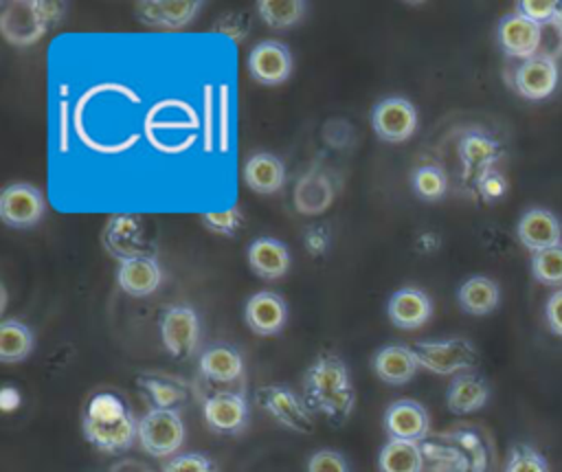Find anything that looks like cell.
Here are the masks:
<instances>
[{"label": "cell", "instance_id": "cell-3", "mask_svg": "<svg viewBox=\"0 0 562 472\" xmlns=\"http://www.w3.org/2000/svg\"><path fill=\"white\" fill-rule=\"evenodd\" d=\"M66 13V2H48V0H20L4 2L0 11V33L2 37L18 48H26L37 44L46 31Z\"/></svg>", "mask_w": 562, "mask_h": 472}, {"label": "cell", "instance_id": "cell-1", "mask_svg": "<svg viewBox=\"0 0 562 472\" xmlns=\"http://www.w3.org/2000/svg\"><path fill=\"white\" fill-rule=\"evenodd\" d=\"M303 400L312 413L331 426H342L356 406V389L345 360L334 351H321L303 373Z\"/></svg>", "mask_w": 562, "mask_h": 472}, {"label": "cell", "instance_id": "cell-11", "mask_svg": "<svg viewBox=\"0 0 562 472\" xmlns=\"http://www.w3.org/2000/svg\"><path fill=\"white\" fill-rule=\"evenodd\" d=\"M248 75L261 86H281L292 75V53L281 40L257 42L246 59Z\"/></svg>", "mask_w": 562, "mask_h": 472}, {"label": "cell", "instance_id": "cell-12", "mask_svg": "<svg viewBox=\"0 0 562 472\" xmlns=\"http://www.w3.org/2000/svg\"><path fill=\"white\" fill-rule=\"evenodd\" d=\"M206 426L217 435H239L248 424V402L241 391H215L202 402Z\"/></svg>", "mask_w": 562, "mask_h": 472}, {"label": "cell", "instance_id": "cell-36", "mask_svg": "<svg viewBox=\"0 0 562 472\" xmlns=\"http://www.w3.org/2000/svg\"><path fill=\"white\" fill-rule=\"evenodd\" d=\"M160 472H217V463L204 452H178Z\"/></svg>", "mask_w": 562, "mask_h": 472}, {"label": "cell", "instance_id": "cell-19", "mask_svg": "<svg viewBox=\"0 0 562 472\" xmlns=\"http://www.w3.org/2000/svg\"><path fill=\"white\" fill-rule=\"evenodd\" d=\"M386 316L397 329H419L432 316V301L422 288L404 285L395 290L386 301Z\"/></svg>", "mask_w": 562, "mask_h": 472}, {"label": "cell", "instance_id": "cell-8", "mask_svg": "<svg viewBox=\"0 0 562 472\" xmlns=\"http://www.w3.org/2000/svg\"><path fill=\"white\" fill-rule=\"evenodd\" d=\"M46 213L44 193L29 182H11L0 193V220L11 228H33Z\"/></svg>", "mask_w": 562, "mask_h": 472}, {"label": "cell", "instance_id": "cell-44", "mask_svg": "<svg viewBox=\"0 0 562 472\" xmlns=\"http://www.w3.org/2000/svg\"><path fill=\"white\" fill-rule=\"evenodd\" d=\"M325 132H334V136H325V141L331 145V147H345L349 143V136H351V127L347 121L342 119H336V121H329L325 125Z\"/></svg>", "mask_w": 562, "mask_h": 472}, {"label": "cell", "instance_id": "cell-4", "mask_svg": "<svg viewBox=\"0 0 562 472\" xmlns=\"http://www.w3.org/2000/svg\"><path fill=\"white\" fill-rule=\"evenodd\" d=\"M417 353L419 367L435 375H459L476 367L479 353L474 345L465 338H441V340H419L411 345Z\"/></svg>", "mask_w": 562, "mask_h": 472}, {"label": "cell", "instance_id": "cell-43", "mask_svg": "<svg viewBox=\"0 0 562 472\" xmlns=\"http://www.w3.org/2000/svg\"><path fill=\"white\" fill-rule=\"evenodd\" d=\"M544 316H547L549 329H551L553 334L562 336V288L553 290V294L549 296L547 307H544Z\"/></svg>", "mask_w": 562, "mask_h": 472}, {"label": "cell", "instance_id": "cell-17", "mask_svg": "<svg viewBox=\"0 0 562 472\" xmlns=\"http://www.w3.org/2000/svg\"><path fill=\"white\" fill-rule=\"evenodd\" d=\"M244 321L257 336H277L288 323V303L272 290L255 292L244 307Z\"/></svg>", "mask_w": 562, "mask_h": 472}, {"label": "cell", "instance_id": "cell-16", "mask_svg": "<svg viewBox=\"0 0 562 472\" xmlns=\"http://www.w3.org/2000/svg\"><path fill=\"white\" fill-rule=\"evenodd\" d=\"M558 66L549 55H533L522 59L514 70V88L529 101H542L558 88Z\"/></svg>", "mask_w": 562, "mask_h": 472}, {"label": "cell", "instance_id": "cell-38", "mask_svg": "<svg viewBox=\"0 0 562 472\" xmlns=\"http://www.w3.org/2000/svg\"><path fill=\"white\" fill-rule=\"evenodd\" d=\"M476 184V191L479 195L485 200V202H496L501 200L505 193H507V180L501 171H496L494 167L492 169H485L476 176L474 180Z\"/></svg>", "mask_w": 562, "mask_h": 472}, {"label": "cell", "instance_id": "cell-25", "mask_svg": "<svg viewBox=\"0 0 562 472\" xmlns=\"http://www.w3.org/2000/svg\"><path fill=\"white\" fill-rule=\"evenodd\" d=\"M244 182L259 195L279 193L285 184V165L270 151H255L244 162Z\"/></svg>", "mask_w": 562, "mask_h": 472}, {"label": "cell", "instance_id": "cell-10", "mask_svg": "<svg viewBox=\"0 0 562 472\" xmlns=\"http://www.w3.org/2000/svg\"><path fill=\"white\" fill-rule=\"evenodd\" d=\"M336 200V184L329 169L314 160L294 182L292 202L301 215H321Z\"/></svg>", "mask_w": 562, "mask_h": 472}, {"label": "cell", "instance_id": "cell-2", "mask_svg": "<svg viewBox=\"0 0 562 472\" xmlns=\"http://www.w3.org/2000/svg\"><path fill=\"white\" fill-rule=\"evenodd\" d=\"M81 432L99 452L123 454L138 441V419L119 395L103 391L88 400Z\"/></svg>", "mask_w": 562, "mask_h": 472}, {"label": "cell", "instance_id": "cell-15", "mask_svg": "<svg viewBox=\"0 0 562 472\" xmlns=\"http://www.w3.org/2000/svg\"><path fill=\"white\" fill-rule=\"evenodd\" d=\"M103 244L112 257L119 261L132 259L145 252V224L143 217L134 213L110 215L103 228Z\"/></svg>", "mask_w": 562, "mask_h": 472}, {"label": "cell", "instance_id": "cell-26", "mask_svg": "<svg viewBox=\"0 0 562 472\" xmlns=\"http://www.w3.org/2000/svg\"><path fill=\"white\" fill-rule=\"evenodd\" d=\"M487 400H490L487 382L472 371L454 375L446 391V406L452 415L476 413L487 404Z\"/></svg>", "mask_w": 562, "mask_h": 472}, {"label": "cell", "instance_id": "cell-32", "mask_svg": "<svg viewBox=\"0 0 562 472\" xmlns=\"http://www.w3.org/2000/svg\"><path fill=\"white\" fill-rule=\"evenodd\" d=\"M257 13L266 26L285 31L303 20L305 2L303 0H259Z\"/></svg>", "mask_w": 562, "mask_h": 472}, {"label": "cell", "instance_id": "cell-41", "mask_svg": "<svg viewBox=\"0 0 562 472\" xmlns=\"http://www.w3.org/2000/svg\"><path fill=\"white\" fill-rule=\"evenodd\" d=\"M213 33H222L233 42H241L248 35V18L239 11H228L215 20Z\"/></svg>", "mask_w": 562, "mask_h": 472}, {"label": "cell", "instance_id": "cell-7", "mask_svg": "<svg viewBox=\"0 0 562 472\" xmlns=\"http://www.w3.org/2000/svg\"><path fill=\"white\" fill-rule=\"evenodd\" d=\"M417 108L406 97H386L371 110V127L384 143L408 141L417 130Z\"/></svg>", "mask_w": 562, "mask_h": 472}, {"label": "cell", "instance_id": "cell-40", "mask_svg": "<svg viewBox=\"0 0 562 472\" xmlns=\"http://www.w3.org/2000/svg\"><path fill=\"white\" fill-rule=\"evenodd\" d=\"M558 7H560V2H553V0H520V2H516V11L538 24H549V22L553 24L555 15H558Z\"/></svg>", "mask_w": 562, "mask_h": 472}, {"label": "cell", "instance_id": "cell-6", "mask_svg": "<svg viewBox=\"0 0 562 472\" xmlns=\"http://www.w3.org/2000/svg\"><path fill=\"white\" fill-rule=\"evenodd\" d=\"M257 404L283 428L299 432V435H312L316 428L314 413L305 404L303 397H299L290 386L285 384H266L257 389Z\"/></svg>", "mask_w": 562, "mask_h": 472}, {"label": "cell", "instance_id": "cell-28", "mask_svg": "<svg viewBox=\"0 0 562 472\" xmlns=\"http://www.w3.org/2000/svg\"><path fill=\"white\" fill-rule=\"evenodd\" d=\"M457 151L465 173H474V176H479L485 169H492L494 162L501 158L498 141L481 130L463 132V136L459 138Z\"/></svg>", "mask_w": 562, "mask_h": 472}, {"label": "cell", "instance_id": "cell-31", "mask_svg": "<svg viewBox=\"0 0 562 472\" xmlns=\"http://www.w3.org/2000/svg\"><path fill=\"white\" fill-rule=\"evenodd\" d=\"M35 347L33 329L18 321V318H4L0 323V360L4 364H18L24 362Z\"/></svg>", "mask_w": 562, "mask_h": 472}, {"label": "cell", "instance_id": "cell-33", "mask_svg": "<svg viewBox=\"0 0 562 472\" xmlns=\"http://www.w3.org/2000/svg\"><path fill=\"white\" fill-rule=\"evenodd\" d=\"M411 184L417 198L435 202L448 191V176L439 165H419L411 176Z\"/></svg>", "mask_w": 562, "mask_h": 472}, {"label": "cell", "instance_id": "cell-29", "mask_svg": "<svg viewBox=\"0 0 562 472\" xmlns=\"http://www.w3.org/2000/svg\"><path fill=\"white\" fill-rule=\"evenodd\" d=\"M457 303L470 316H487L501 303V288L485 274L468 277L457 290Z\"/></svg>", "mask_w": 562, "mask_h": 472}, {"label": "cell", "instance_id": "cell-24", "mask_svg": "<svg viewBox=\"0 0 562 472\" xmlns=\"http://www.w3.org/2000/svg\"><path fill=\"white\" fill-rule=\"evenodd\" d=\"M250 270L263 281H277L290 270V250L281 239L274 237H257L250 241L248 250Z\"/></svg>", "mask_w": 562, "mask_h": 472}, {"label": "cell", "instance_id": "cell-45", "mask_svg": "<svg viewBox=\"0 0 562 472\" xmlns=\"http://www.w3.org/2000/svg\"><path fill=\"white\" fill-rule=\"evenodd\" d=\"M555 26H558V31H560V35H562V2H560V7H558V15H555V22H553Z\"/></svg>", "mask_w": 562, "mask_h": 472}, {"label": "cell", "instance_id": "cell-21", "mask_svg": "<svg viewBox=\"0 0 562 472\" xmlns=\"http://www.w3.org/2000/svg\"><path fill=\"white\" fill-rule=\"evenodd\" d=\"M371 369L384 384L402 386L419 371V360L408 345H384L371 358Z\"/></svg>", "mask_w": 562, "mask_h": 472}, {"label": "cell", "instance_id": "cell-30", "mask_svg": "<svg viewBox=\"0 0 562 472\" xmlns=\"http://www.w3.org/2000/svg\"><path fill=\"white\" fill-rule=\"evenodd\" d=\"M424 450L415 441L389 439L378 452V472H424Z\"/></svg>", "mask_w": 562, "mask_h": 472}, {"label": "cell", "instance_id": "cell-27", "mask_svg": "<svg viewBox=\"0 0 562 472\" xmlns=\"http://www.w3.org/2000/svg\"><path fill=\"white\" fill-rule=\"evenodd\" d=\"M136 386L147 397L149 408L178 411L191 393L184 380L165 373H143L136 378Z\"/></svg>", "mask_w": 562, "mask_h": 472}, {"label": "cell", "instance_id": "cell-5", "mask_svg": "<svg viewBox=\"0 0 562 472\" xmlns=\"http://www.w3.org/2000/svg\"><path fill=\"white\" fill-rule=\"evenodd\" d=\"M138 443L156 459L173 457L184 443V422L178 411L149 408L138 419Z\"/></svg>", "mask_w": 562, "mask_h": 472}, {"label": "cell", "instance_id": "cell-14", "mask_svg": "<svg viewBox=\"0 0 562 472\" xmlns=\"http://www.w3.org/2000/svg\"><path fill=\"white\" fill-rule=\"evenodd\" d=\"M384 430L389 439L422 443L430 432V415L417 400L402 397L386 406Z\"/></svg>", "mask_w": 562, "mask_h": 472}, {"label": "cell", "instance_id": "cell-18", "mask_svg": "<svg viewBox=\"0 0 562 472\" xmlns=\"http://www.w3.org/2000/svg\"><path fill=\"white\" fill-rule=\"evenodd\" d=\"M516 235L527 250L540 252L562 244V224L553 211L533 206L520 215L516 224Z\"/></svg>", "mask_w": 562, "mask_h": 472}, {"label": "cell", "instance_id": "cell-42", "mask_svg": "<svg viewBox=\"0 0 562 472\" xmlns=\"http://www.w3.org/2000/svg\"><path fill=\"white\" fill-rule=\"evenodd\" d=\"M329 244H331V235L325 224H312L303 231V246L310 257L314 259L323 257L329 250Z\"/></svg>", "mask_w": 562, "mask_h": 472}, {"label": "cell", "instance_id": "cell-35", "mask_svg": "<svg viewBox=\"0 0 562 472\" xmlns=\"http://www.w3.org/2000/svg\"><path fill=\"white\" fill-rule=\"evenodd\" d=\"M503 472H549V463L544 454L529 443H514L509 448Z\"/></svg>", "mask_w": 562, "mask_h": 472}, {"label": "cell", "instance_id": "cell-20", "mask_svg": "<svg viewBox=\"0 0 562 472\" xmlns=\"http://www.w3.org/2000/svg\"><path fill=\"white\" fill-rule=\"evenodd\" d=\"M202 9V2L193 0H143L136 2V18L145 26L154 29H182L187 26L198 11Z\"/></svg>", "mask_w": 562, "mask_h": 472}, {"label": "cell", "instance_id": "cell-37", "mask_svg": "<svg viewBox=\"0 0 562 472\" xmlns=\"http://www.w3.org/2000/svg\"><path fill=\"white\" fill-rule=\"evenodd\" d=\"M200 220H202L204 228H209L211 233L222 235V237H233L235 231L241 226L244 215H241V209L235 204L220 213H202Z\"/></svg>", "mask_w": 562, "mask_h": 472}, {"label": "cell", "instance_id": "cell-13", "mask_svg": "<svg viewBox=\"0 0 562 472\" xmlns=\"http://www.w3.org/2000/svg\"><path fill=\"white\" fill-rule=\"evenodd\" d=\"M496 37H498L501 50L507 57H518L522 61L538 55V48L542 42V24L514 11L501 18Z\"/></svg>", "mask_w": 562, "mask_h": 472}, {"label": "cell", "instance_id": "cell-39", "mask_svg": "<svg viewBox=\"0 0 562 472\" xmlns=\"http://www.w3.org/2000/svg\"><path fill=\"white\" fill-rule=\"evenodd\" d=\"M307 472H349V463L342 452L323 448L307 459Z\"/></svg>", "mask_w": 562, "mask_h": 472}, {"label": "cell", "instance_id": "cell-9", "mask_svg": "<svg viewBox=\"0 0 562 472\" xmlns=\"http://www.w3.org/2000/svg\"><path fill=\"white\" fill-rule=\"evenodd\" d=\"M160 340L176 360L189 358L200 340V318L189 305H171L160 316Z\"/></svg>", "mask_w": 562, "mask_h": 472}, {"label": "cell", "instance_id": "cell-22", "mask_svg": "<svg viewBox=\"0 0 562 472\" xmlns=\"http://www.w3.org/2000/svg\"><path fill=\"white\" fill-rule=\"evenodd\" d=\"M160 281H162V268L151 255H138V257L119 261L116 283L125 294L134 299L154 294Z\"/></svg>", "mask_w": 562, "mask_h": 472}, {"label": "cell", "instance_id": "cell-34", "mask_svg": "<svg viewBox=\"0 0 562 472\" xmlns=\"http://www.w3.org/2000/svg\"><path fill=\"white\" fill-rule=\"evenodd\" d=\"M531 274L538 283L562 285V244L531 255Z\"/></svg>", "mask_w": 562, "mask_h": 472}, {"label": "cell", "instance_id": "cell-23", "mask_svg": "<svg viewBox=\"0 0 562 472\" xmlns=\"http://www.w3.org/2000/svg\"><path fill=\"white\" fill-rule=\"evenodd\" d=\"M198 371L213 384H231L244 375V356L235 345L213 342L200 353Z\"/></svg>", "mask_w": 562, "mask_h": 472}]
</instances>
